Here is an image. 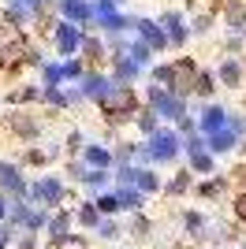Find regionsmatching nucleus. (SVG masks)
Wrapping results in <instances>:
<instances>
[{
    "label": "nucleus",
    "instance_id": "1",
    "mask_svg": "<svg viewBox=\"0 0 246 249\" xmlns=\"http://www.w3.org/2000/svg\"><path fill=\"white\" fill-rule=\"evenodd\" d=\"M243 216H246V201H243Z\"/></svg>",
    "mask_w": 246,
    "mask_h": 249
}]
</instances>
